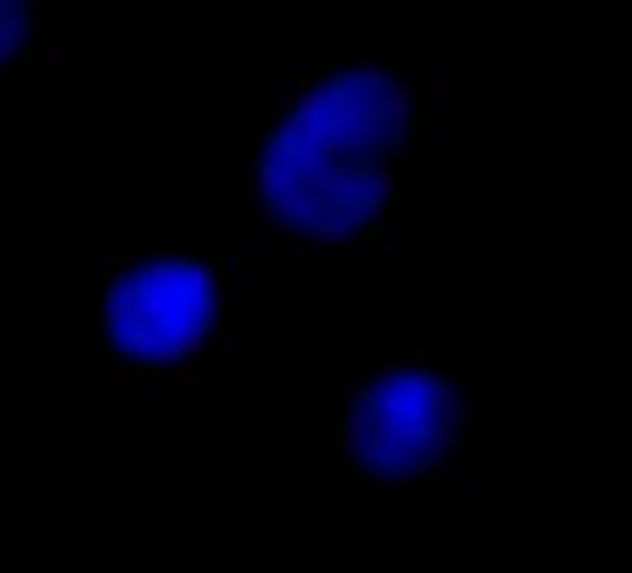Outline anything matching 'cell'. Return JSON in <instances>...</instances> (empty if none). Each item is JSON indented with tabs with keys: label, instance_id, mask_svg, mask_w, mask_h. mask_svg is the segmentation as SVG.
<instances>
[{
	"label": "cell",
	"instance_id": "cell-1",
	"mask_svg": "<svg viewBox=\"0 0 632 573\" xmlns=\"http://www.w3.org/2000/svg\"><path fill=\"white\" fill-rule=\"evenodd\" d=\"M420 124V86L402 68L306 71L257 124L250 157L257 220L306 250L372 243L395 217L398 171Z\"/></svg>",
	"mask_w": 632,
	"mask_h": 573
},
{
	"label": "cell",
	"instance_id": "cell-2",
	"mask_svg": "<svg viewBox=\"0 0 632 573\" xmlns=\"http://www.w3.org/2000/svg\"><path fill=\"white\" fill-rule=\"evenodd\" d=\"M234 324V280L208 254L115 257L97 294L105 361L138 384H171L201 369Z\"/></svg>",
	"mask_w": 632,
	"mask_h": 573
},
{
	"label": "cell",
	"instance_id": "cell-3",
	"mask_svg": "<svg viewBox=\"0 0 632 573\" xmlns=\"http://www.w3.org/2000/svg\"><path fill=\"white\" fill-rule=\"evenodd\" d=\"M472 376L458 361L402 354L350 380L339 447L365 485L413 488L439 480L462 455L472 417Z\"/></svg>",
	"mask_w": 632,
	"mask_h": 573
},
{
	"label": "cell",
	"instance_id": "cell-4",
	"mask_svg": "<svg viewBox=\"0 0 632 573\" xmlns=\"http://www.w3.org/2000/svg\"><path fill=\"white\" fill-rule=\"evenodd\" d=\"M45 34V0H0V79L34 56Z\"/></svg>",
	"mask_w": 632,
	"mask_h": 573
}]
</instances>
